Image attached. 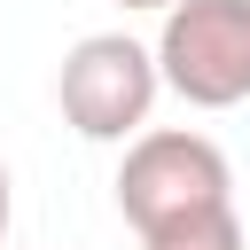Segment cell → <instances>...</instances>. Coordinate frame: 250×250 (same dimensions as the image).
Instances as JSON below:
<instances>
[{
  "label": "cell",
  "instance_id": "1",
  "mask_svg": "<svg viewBox=\"0 0 250 250\" xmlns=\"http://www.w3.org/2000/svg\"><path fill=\"white\" fill-rule=\"evenodd\" d=\"M203 203H234V164L211 133L195 125H141L125 141V164H117V211L133 234L180 219V211H203Z\"/></svg>",
  "mask_w": 250,
  "mask_h": 250
},
{
  "label": "cell",
  "instance_id": "2",
  "mask_svg": "<svg viewBox=\"0 0 250 250\" xmlns=\"http://www.w3.org/2000/svg\"><path fill=\"white\" fill-rule=\"evenodd\" d=\"M156 78L188 109L250 102V0H172L156 31Z\"/></svg>",
  "mask_w": 250,
  "mask_h": 250
},
{
  "label": "cell",
  "instance_id": "3",
  "mask_svg": "<svg viewBox=\"0 0 250 250\" xmlns=\"http://www.w3.org/2000/svg\"><path fill=\"white\" fill-rule=\"evenodd\" d=\"M156 94H164L156 47H141L133 31H86L62 55V78H55V102L70 117V133H86V141H133L148 125Z\"/></svg>",
  "mask_w": 250,
  "mask_h": 250
},
{
  "label": "cell",
  "instance_id": "4",
  "mask_svg": "<svg viewBox=\"0 0 250 250\" xmlns=\"http://www.w3.org/2000/svg\"><path fill=\"white\" fill-rule=\"evenodd\" d=\"M141 250H242V211H234V203L180 211V219L148 227V234H141Z\"/></svg>",
  "mask_w": 250,
  "mask_h": 250
},
{
  "label": "cell",
  "instance_id": "5",
  "mask_svg": "<svg viewBox=\"0 0 250 250\" xmlns=\"http://www.w3.org/2000/svg\"><path fill=\"white\" fill-rule=\"evenodd\" d=\"M8 219H16V188H8V164H0V242H8Z\"/></svg>",
  "mask_w": 250,
  "mask_h": 250
},
{
  "label": "cell",
  "instance_id": "6",
  "mask_svg": "<svg viewBox=\"0 0 250 250\" xmlns=\"http://www.w3.org/2000/svg\"><path fill=\"white\" fill-rule=\"evenodd\" d=\"M117 8H125V16H133V8H156V16H164V8H172V0H117Z\"/></svg>",
  "mask_w": 250,
  "mask_h": 250
}]
</instances>
